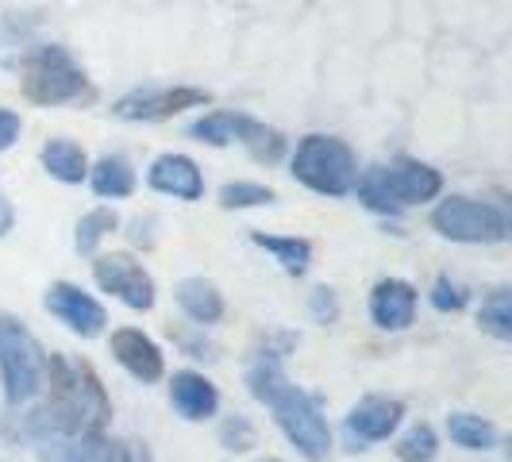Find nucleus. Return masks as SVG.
<instances>
[{"label":"nucleus","mask_w":512,"mask_h":462,"mask_svg":"<svg viewBox=\"0 0 512 462\" xmlns=\"http://www.w3.org/2000/svg\"><path fill=\"white\" fill-rule=\"evenodd\" d=\"M247 385H251V393H255L262 405H270L285 439L308 462H328V455H332V428H328L324 412L316 405V397H308L305 389H297V385L285 378L278 355H262L251 366Z\"/></svg>","instance_id":"obj_1"},{"label":"nucleus","mask_w":512,"mask_h":462,"mask_svg":"<svg viewBox=\"0 0 512 462\" xmlns=\"http://www.w3.org/2000/svg\"><path fill=\"white\" fill-rule=\"evenodd\" d=\"M51 385V401L43 416H51L58 432L66 436H85V432H101L112 416V401L104 393V382L89 362H74L66 355H51L47 359V378Z\"/></svg>","instance_id":"obj_2"},{"label":"nucleus","mask_w":512,"mask_h":462,"mask_svg":"<svg viewBox=\"0 0 512 462\" xmlns=\"http://www.w3.org/2000/svg\"><path fill=\"white\" fill-rule=\"evenodd\" d=\"M355 185H359V197L366 205L374 212H389V216H397L409 205L436 201L443 193L439 170H432L428 162H416V158H397L393 166H378V170L362 174Z\"/></svg>","instance_id":"obj_3"},{"label":"nucleus","mask_w":512,"mask_h":462,"mask_svg":"<svg viewBox=\"0 0 512 462\" xmlns=\"http://www.w3.org/2000/svg\"><path fill=\"white\" fill-rule=\"evenodd\" d=\"M293 178L320 197H347L359 181V158L335 135H305L293 154Z\"/></svg>","instance_id":"obj_4"},{"label":"nucleus","mask_w":512,"mask_h":462,"mask_svg":"<svg viewBox=\"0 0 512 462\" xmlns=\"http://www.w3.org/2000/svg\"><path fill=\"white\" fill-rule=\"evenodd\" d=\"M20 85H24V97L31 104H70L89 97V77L77 66L66 47H39L35 54L24 58V70H20Z\"/></svg>","instance_id":"obj_5"},{"label":"nucleus","mask_w":512,"mask_h":462,"mask_svg":"<svg viewBox=\"0 0 512 462\" xmlns=\"http://www.w3.org/2000/svg\"><path fill=\"white\" fill-rule=\"evenodd\" d=\"M47 378V355L35 343L20 320L0 316V382H4V401L24 405L31 401Z\"/></svg>","instance_id":"obj_6"},{"label":"nucleus","mask_w":512,"mask_h":462,"mask_svg":"<svg viewBox=\"0 0 512 462\" xmlns=\"http://www.w3.org/2000/svg\"><path fill=\"white\" fill-rule=\"evenodd\" d=\"M189 135L208 143V147L239 143V147H247L251 158H258V162H278L285 154L282 131L266 128L262 120H251V116H235V112H208V116H201V120L189 128Z\"/></svg>","instance_id":"obj_7"},{"label":"nucleus","mask_w":512,"mask_h":462,"mask_svg":"<svg viewBox=\"0 0 512 462\" xmlns=\"http://www.w3.org/2000/svg\"><path fill=\"white\" fill-rule=\"evenodd\" d=\"M432 228L443 239L455 243H505L509 239V220L501 208L474 201V197H447L432 212Z\"/></svg>","instance_id":"obj_8"},{"label":"nucleus","mask_w":512,"mask_h":462,"mask_svg":"<svg viewBox=\"0 0 512 462\" xmlns=\"http://www.w3.org/2000/svg\"><path fill=\"white\" fill-rule=\"evenodd\" d=\"M205 104H212V93L178 85V89H135V93L112 104V112L120 120H147V124H154V120H170L185 108H205Z\"/></svg>","instance_id":"obj_9"},{"label":"nucleus","mask_w":512,"mask_h":462,"mask_svg":"<svg viewBox=\"0 0 512 462\" xmlns=\"http://www.w3.org/2000/svg\"><path fill=\"white\" fill-rule=\"evenodd\" d=\"M93 278L104 293L120 297L135 312L154 308V278L131 255H101L93 262Z\"/></svg>","instance_id":"obj_10"},{"label":"nucleus","mask_w":512,"mask_h":462,"mask_svg":"<svg viewBox=\"0 0 512 462\" xmlns=\"http://www.w3.org/2000/svg\"><path fill=\"white\" fill-rule=\"evenodd\" d=\"M47 312L51 316H58L70 332L85 335V339H93V335L104 332V324H108V316H104V308L85 293V289H77V285L70 282H54L51 289H47Z\"/></svg>","instance_id":"obj_11"},{"label":"nucleus","mask_w":512,"mask_h":462,"mask_svg":"<svg viewBox=\"0 0 512 462\" xmlns=\"http://www.w3.org/2000/svg\"><path fill=\"white\" fill-rule=\"evenodd\" d=\"M147 185L154 193H166L174 201H201L205 197V178L193 158L185 154H158L147 170Z\"/></svg>","instance_id":"obj_12"},{"label":"nucleus","mask_w":512,"mask_h":462,"mask_svg":"<svg viewBox=\"0 0 512 462\" xmlns=\"http://www.w3.org/2000/svg\"><path fill=\"white\" fill-rule=\"evenodd\" d=\"M416 316V285L405 278H382L370 293V320L382 332H401Z\"/></svg>","instance_id":"obj_13"},{"label":"nucleus","mask_w":512,"mask_h":462,"mask_svg":"<svg viewBox=\"0 0 512 462\" xmlns=\"http://www.w3.org/2000/svg\"><path fill=\"white\" fill-rule=\"evenodd\" d=\"M108 347H112L116 362L128 370L131 378H139V382H158L162 370H166L158 343H154L151 335L139 332V328H120V332H112V343H108Z\"/></svg>","instance_id":"obj_14"},{"label":"nucleus","mask_w":512,"mask_h":462,"mask_svg":"<svg viewBox=\"0 0 512 462\" xmlns=\"http://www.w3.org/2000/svg\"><path fill=\"white\" fill-rule=\"evenodd\" d=\"M401 416H405V405L397 397H362L347 416V432L362 443H378L397 432Z\"/></svg>","instance_id":"obj_15"},{"label":"nucleus","mask_w":512,"mask_h":462,"mask_svg":"<svg viewBox=\"0 0 512 462\" xmlns=\"http://www.w3.org/2000/svg\"><path fill=\"white\" fill-rule=\"evenodd\" d=\"M170 401H174V409H178L185 420H208V416H216V409H220L216 385L208 382L205 374H197V370H178V374H174V382H170Z\"/></svg>","instance_id":"obj_16"},{"label":"nucleus","mask_w":512,"mask_h":462,"mask_svg":"<svg viewBox=\"0 0 512 462\" xmlns=\"http://www.w3.org/2000/svg\"><path fill=\"white\" fill-rule=\"evenodd\" d=\"M178 305L193 324H220L224 320V293L208 278H181L178 282Z\"/></svg>","instance_id":"obj_17"},{"label":"nucleus","mask_w":512,"mask_h":462,"mask_svg":"<svg viewBox=\"0 0 512 462\" xmlns=\"http://www.w3.org/2000/svg\"><path fill=\"white\" fill-rule=\"evenodd\" d=\"M39 162H43V170H47L51 178L66 181V185H81V181L89 178V158H85V151H81L77 143H70V139H51V143H43Z\"/></svg>","instance_id":"obj_18"},{"label":"nucleus","mask_w":512,"mask_h":462,"mask_svg":"<svg viewBox=\"0 0 512 462\" xmlns=\"http://www.w3.org/2000/svg\"><path fill=\"white\" fill-rule=\"evenodd\" d=\"M89 185L97 197H131L135 193V170L120 154H104L97 166H89Z\"/></svg>","instance_id":"obj_19"},{"label":"nucleus","mask_w":512,"mask_h":462,"mask_svg":"<svg viewBox=\"0 0 512 462\" xmlns=\"http://www.w3.org/2000/svg\"><path fill=\"white\" fill-rule=\"evenodd\" d=\"M255 243L262 251H270V255L278 258L282 270L293 274V278H301L308 270V262H312V243L297 239V235H266V231H255Z\"/></svg>","instance_id":"obj_20"},{"label":"nucleus","mask_w":512,"mask_h":462,"mask_svg":"<svg viewBox=\"0 0 512 462\" xmlns=\"http://www.w3.org/2000/svg\"><path fill=\"white\" fill-rule=\"evenodd\" d=\"M447 436H451V443L466 447V451L497 447V428L489 420H482V416H474V412H451L447 416Z\"/></svg>","instance_id":"obj_21"},{"label":"nucleus","mask_w":512,"mask_h":462,"mask_svg":"<svg viewBox=\"0 0 512 462\" xmlns=\"http://www.w3.org/2000/svg\"><path fill=\"white\" fill-rule=\"evenodd\" d=\"M116 228H120V216H116L112 208H93V212H85V216L77 220L74 247L81 251V255H93L97 243H101L104 235H112Z\"/></svg>","instance_id":"obj_22"},{"label":"nucleus","mask_w":512,"mask_h":462,"mask_svg":"<svg viewBox=\"0 0 512 462\" xmlns=\"http://www.w3.org/2000/svg\"><path fill=\"white\" fill-rule=\"evenodd\" d=\"M478 324H482L493 339H505V343H509L512 339V297H509V289H493V293H489L482 312H478Z\"/></svg>","instance_id":"obj_23"},{"label":"nucleus","mask_w":512,"mask_h":462,"mask_svg":"<svg viewBox=\"0 0 512 462\" xmlns=\"http://www.w3.org/2000/svg\"><path fill=\"white\" fill-rule=\"evenodd\" d=\"M439 455V439L432 424H416L397 439V459L401 462H432Z\"/></svg>","instance_id":"obj_24"},{"label":"nucleus","mask_w":512,"mask_h":462,"mask_svg":"<svg viewBox=\"0 0 512 462\" xmlns=\"http://www.w3.org/2000/svg\"><path fill=\"white\" fill-rule=\"evenodd\" d=\"M66 462H120V447L104 436V432H85L66 451Z\"/></svg>","instance_id":"obj_25"},{"label":"nucleus","mask_w":512,"mask_h":462,"mask_svg":"<svg viewBox=\"0 0 512 462\" xmlns=\"http://www.w3.org/2000/svg\"><path fill=\"white\" fill-rule=\"evenodd\" d=\"M220 205L224 208L274 205V189H270V185H258V181H228V185L220 189Z\"/></svg>","instance_id":"obj_26"},{"label":"nucleus","mask_w":512,"mask_h":462,"mask_svg":"<svg viewBox=\"0 0 512 462\" xmlns=\"http://www.w3.org/2000/svg\"><path fill=\"white\" fill-rule=\"evenodd\" d=\"M466 289H462L459 282H451V278H439L436 285H432V305L439 308V312H462L466 308Z\"/></svg>","instance_id":"obj_27"},{"label":"nucleus","mask_w":512,"mask_h":462,"mask_svg":"<svg viewBox=\"0 0 512 462\" xmlns=\"http://www.w3.org/2000/svg\"><path fill=\"white\" fill-rule=\"evenodd\" d=\"M220 439H224L228 451H251L255 447V428L243 416H231V420H224V428H220Z\"/></svg>","instance_id":"obj_28"},{"label":"nucleus","mask_w":512,"mask_h":462,"mask_svg":"<svg viewBox=\"0 0 512 462\" xmlns=\"http://www.w3.org/2000/svg\"><path fill=\"white\" fill-rule=\"evenodd\" d=\"M312 316H316L320 324H332L335 316H339V305H335L332 289H316V293H312Z\"/></svg>","instance_id":"obj_29"},{"label":"nucleus","mask_w":512,"mask_h":462,"mask_svg":"<svg viewBox=\"0 0 512 462\" xmlns=\"http://www.w3.org/2000/svg\"><path fill=\"white\" fill-rule=\"evenodd\" d=\"M16 139H20V116L8 112V108H0V151H8Z\"/></svg>","instance_id":"obj_30"},{"label":"nucleus","mask_w":512,"mask_h":462,"mask_svg":"<svg viewBox=\"0 0 512 462\" xmlns=\"http://www.w3.org/2000/svg\"><path fill=\"white\" fill-rule=\"evenodd\" d=\"M12 224H16V212H12V205L0 197V235H8V231H12Z\"/></svg>","instance_id":"obj_31"},{"label":"nucleus","mask_w":512,"mask_h":462,"mask_svg":"<svg viewBox=\"0 0 512 462\" xmlns=\"http://www.w3.org/2000/svg\"><path fill=\"white\" fill-rule=\"evenodd\" d=\"M262 462H282V459H262Z\"/></svg>","instance_id":"obj_32"}]
</instances>
